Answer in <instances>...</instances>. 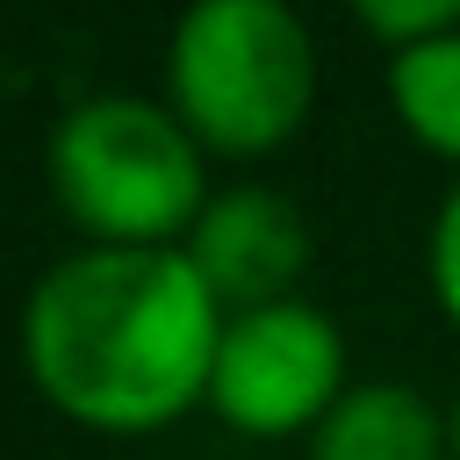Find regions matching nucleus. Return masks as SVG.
Listing matches in <instances>:
<instances>
[{"mask_svg":"<svg viewBox=\"0 0 460 460\" xmlns=\"http://www.w3.org/2000/svg\"><path fill=\"white\" fill-rule=\"evenodd\" d=\"M446 438H453V460H460V395L446 402Z\"/></svg>","mask_w":460,"mask_h":460,"instance_id":"9d476101","label":"nucleus"},{"mask_svg":"<svg viewBox=\"0 0 460 460\" xmlns=\"http://www.w3.org/2000/svg\"><path fill=\"white\" fill-rule=\"evenodd\" d=\"M352 388L345 374V331L316 302H266L223 323L216 374H208V410L244 431V438H309L338 395Z\"/></svg>","mask_w":460,"mask_h":460,"instance_id":"20e7f679","label":"nucleus"},{"mask_svg":"<svg viewBox=\"0 0 460 460\" xmlns=\"http://www.w3.org/2000/svg\"><path fill=\"white\" fill-rule=\"evenodd\" d=\"M309 460H453L446 410L410 381H352L309 431Z\"/></svg>","mask_w":460,"mask_h":460,"instance_id":"423d86ee","label":"nucleus"},{"mask_svg":"<svg viewBox=\"0 0 460 460\" xmlns=\"http://www.w3.org/2000/svg\"><path fill=\"white\" fill-rule=\"evenodd\" d=\"M359 29L395 58V50H417L431 36H453L460 0H359Z\"/></svg>","mask_w":460,"mask_h":460,"instance_id":"6e6552de","label":"nucleus"},{"mask_svg":"<svg viewBox=\"0 0 460 460\" xmlns=\"http://www.w3.org/2000/svg\"><path fill=\"white\" fill-rule=\"evenodd\" d=\"M316 101L309 22L280 0H201L165 43V108L208 158L280 151Z\"/></svg>","mask_w":460,"mask_h":460,"instance_id":"7ed1b4c3","label":"nucleus"},{"mask_svg":"<svg viewBox=\"0 0 460 460\" xmlns=\"http://www.w3.org/2000/svg\"><path fill=\"white\" fill-rule=\"evenodd\" d=\"M388 108L431 158L460 165V29L388 58Z\"/></svg>","mask_w":460,"mask_h":460,"instance_id":"0eeeda50","label":"nucleus"},{"mask_svg":"<svg viewBox=\"0 0 460 460\" xmlns=\"http://www.w3.org/2000/svg\"><path fill=\"white\" fill-rule=\"evenodd\" d=\"M424 280H431L438 316L460 331V180L446 187V201H438V216H431V237H424Z\"/></svg>","mask_w":460,"mask_h":460,"instance_id":"1a4fd4ad","label":"nucleus"},{"mask_svg":"<svg viewBox=\"0 0 460 460\" xmlns=\"http://www.w3.org/2000/svg\"><path fill=\"white\" fill-rule=\"evenodd\" d=\"M180 252L201 273V288L223 302V316H244L266 302H295V288L309 273V223L288 194L244 180V187L208 194V208Z\"/></svg>","mask_w":460,"mask_h":460,"instance_id":"39448f33","label":"nucleus"},{"mask_svg":"<svg viewBox=\"0 0 460 460\" xmlns=\"http://www.w3.org/2000/svg\"><path fill=\"white\" fill-rule=\"evenodd\" d=\"M223 302L187 252L79 244L36 273L22 302V367L36 395L101 438H151L208 410Z\"/></svg>","mask_w":460,"mask_h":460,"instance_id":"f257e3e1","label":"nucleus"},{"mask_svg":"<svg viewBox=\"0 0 460 460\" xmlns=\"http://www.w3.org/2000/svg\"><path fill=\"white\" fill-rule=\"evenodd\" d=\"M50 194L86 244L172 252L208 208V151L151 93H86L50 129Z\"/></svg>","mask_w":460,"mask_h":460,"instance_id":"f03ea898","label":"nucleus"}]
</instances>
